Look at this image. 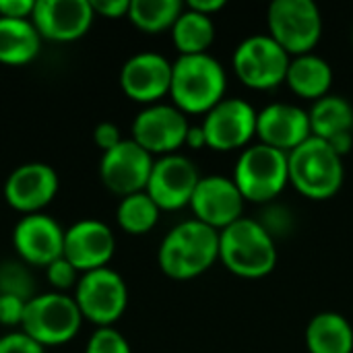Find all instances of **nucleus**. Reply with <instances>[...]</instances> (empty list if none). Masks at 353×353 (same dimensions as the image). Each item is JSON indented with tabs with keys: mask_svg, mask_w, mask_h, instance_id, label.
I'll return each mask as SVG.
<instances>
[{
	"mask_svg": "<svg viewBox=\"0 0 353 353\" xmlns=\"http://www.w3.org/2000/svg\"><path fill=\"white\" fill-rule=\"evenodd\" d=\"M217 261L219 232L199 219H186L172 228L157 250L159 269L174 281H190L207 273Z\"/></svg>",
	"mask_w": 353,
	"mask_h": 353,
	"instance_id": "nucleus-1",
	"label": "nucleus"
},
{
	"mask_svg": "<svg viewBox=\"0 0 353 353\" xmlns=\"http://www.w3.org/2000/svg\"><path fill=\"white\" fill-rule=\"evenodd\" d=\"M219 261L242 279H261L277 265V246L269 230L250 217H242L219 232Z\"/></svg>",
	"mask_w": 353,
	"mask_h": 353,
	"instance_id": "nucleus-2",
	"label": "nucleus"
},
{
	"mask_svg": "<svg viewBox=\"0 0 353 353\" xmlns=\"http://www.w3.org/2000/svg\"><path fill=\"white\" fill-rule=\"evenodd\" d=\"M228 77L223 66L209 54L178 56L172 62V103L188 114H207L225 99Z\"/></svg>",
	"mask_w": 353,
	"mask_h": 353,
	"instance_id": "nucleus-3",
	"label": "nucleus"
},
{
	"mask_svg": "<svg viewBox=\"0 0 353 353\" xmlns=\"http://www.w3.org/2000/svg\"><path fill=\"white\" fill-rule=\"evenodd\" d=\"M288 170L290 184L310 201H327L335 196L345 178L343 155L316 137H310L288 153Z\"/></svg>",
	"mask_w": 353,
	"mask_h": 353,
	"instance_id": "nucleus-4",
	"label": "nucleus"
},
{
	"mask_svg": "<svg viewBox=\"0 0 353 353\" xmlns=\"http://www.w3.org/2000/svg\"><path fill=\"white\" fill-rule=\"evenodd\" d=\"M83 321L72 296L48 292L37 294L27 302L21 331L48 350L70 343L79 335Z\"/></svg>",
	"mask_w": 353,
	"mask_h": 353,
	"instance_id": "nucleus-5",
	"label": "nucleus"
},
{
	"mask_svg": "<svg viewBox=\"0 0 353 353\" xmlns=\"http://www.w3.org/2000/svg\"><path fill=\"white\" fill-rule=\"evenodd\" d=\"M234 182L244 201L256 205L271 203L290 184L288 153L263 143L246 147L236 161Z\"/></svg>",
	"mask_w": 353,
	"mask_h": 353,
	"instance_id": "nucleus-6",
	"label": "nucleus"
},
{
	"mask_svg": "<svg viewBox=\"0 0 353 353\" xmlns=\"http://www.w3.org/2000/svg\"><path fill=\"white\" fill-rule=\"evenodd\" d=\"M269 35L294 58L312 54L323 37V14L312 0H275L267 10Z\"/></svg>",
	"mask_w": 353,
	"mask_h": 353,
	"instance_id": "nucleus-7",
	"label": "nucleus"
},
{
	"mask_svg": "<svg viewBox=\"0 0 353 353\" xmlns=\"http://www.w3.org/2000/svg\"><path fill=\"white\" fill-rule=\"evenodd\" d=\"M290 62L292 56L269 33L242 39L232 56L238 79L254 91H271L285 83Z\"/></svg>",
	"mask_w": 353,
	"mask_h": 353,
	"instance_id": "nucleus-8",
	"label": "nucleus"
},
{
	"mask_svg": "<svg viewBox=\"0 0 353 353\" xmlns=\"http://www.w3.org/2000/svg\"><path fill=\"white\" fill-rule=\"evenodd\" d=\"M74 302L85 321L97 329L114 327L128 306V288L122 275L110 267L83 273L74 288Z\"/></svg>",
	"mask_w": 353,
	"mask_h": 353,
	"instance_id": "nucleus-9",
	"label": "nucleus"
},
{
	"mask_svg": "<svg viewBox=\"0 0 353 353\" xmlns=\"http://www.w3.org/2000/svg\"><path fill=\"white\" fill-rule=\"evenodd\" d=\"M256 118L259 112L250 101L238 97L221 99L205 114L201 124L207 147L223 153L250 147V141L256 137Z\"/></svg>",
	"mask_w": 353,
	"mask_h": 353,
	"instance_id": "nucleus-10",
	"label": "nucleus"
},
{
	"mask_svg": "<svg viewBox=\"0 0 353 353\" xmlns=\"http://www.w3.org/2000/svg\"><path fill=\"white\" fill-rule=\"evenodd\" d=\"M188 118L174 103L145 105L132 120V141L151 155H172L186 145Z\"/></svg>",
	"mask_w": 353,
	"mask_h": 353,
	"instance_id": "nucleus-11",
	"label": "nucleus"
},
{
	"mask_svg": "<svg viewBox=\"0 0 353 353\" xmlns=\"http://www.w3.org/2000/svg\"><path fill=\"white\" fill-rule=\"evenodd\" d=\"M60 190L58 172L43 161H29L14 168L4 180L2 196L6 205L23 215L43 213Z\"/></svg>",
	"mask_w": 353,
	"mask_h": 353,
	"instance_id": "nucleus-12",
	"label": "nucleus"
},
{
	"mask_svg": "<svg viewBox=\"0 0 353 353\" xmlns=\"http://www.w3.org/2000/svg\"><path fill=\"white\" fill-rule=\"evenodd\" d=\"M199 180L196 165L188 157L172 153L155 159L145 192L161 211H178L190 207Z\"/></svg>",
	"mask_w": 353,
	"mask_h": 353,
	"instance_id": "nucleus-13",
	"label": "nucleus"
},
{
	"mask_svg": "<svg viewBox=\"0 0 353 353\" xmlns=\"http://www.w3.org/2000/svg\"><path fill=\"white\" fill-rule=\"evenodd\" d=\"M153 163L155 159L151 153H147L132 139H124L120 145L101 155L99 178L110 192L124 199L128 194L145 192Z\"/></svg>",
	"mask_w": 353,
	"mask_h": 353,
	"instance_id": "nucleus-14",
	"label": "nucleus"
},
{
	"mask_svg": "<svg viewBox=\"0 0 353 353\" xmlns=\"http://www.w3.org/2000/svg\"><path fill=\"white\" fill-rule=\"evenodd\" d=\"M95 10L91 0H35L31 23L41 39L68 43L91 29Z\"/></svg>",
	"mask_w": 353,
	"mask_h": 353,
	"instance_id": "nucleus-15",
	"label": "nucleus"
},
{
	"mask_svg": "<svg viewBox=\"0 0 353 353\" xmlns=\"http://www.w3.org/2000/svg\"><path fill=\"white\" fill-rule=\"evenodd\" d=\"M12 246L27 267H48L64 252V228L46 213L23 215L12 228Z\"/></svg>",
	"mask_w": 353,
	"mask_h": 353,
	"instance_id": "nucleus-16",
	"label": "nucleus"
},
{
	"mask_svg": "<svg viewBox=\"0 0 353 353\" xmlns=\"http://www.w3.org/2000/svg\"><path fill=\"white\" fill-rule=\"evenodd\" d=\"M116 252L112 228L99 219H81L64 230L62 256L83 275L110 265Z\"/></svg>",
	"mask_w": 353,
	"mask_h": 353,
	"instance_id": "nucleus-17",
	"label": "nucleus"
},
{
	"mask_svg": "<svg viewBox=\"0 0 353 353\" xmlns=\"http://www.w3.org/2000/svg\"><path fill=\"white\" fill-rule=\"evenodd\" d=\"M124 95L137 103L153 105L170 95L172 62L157 52H139L130 56L120 70Z\"/></svg>",
	"mask_w": 353,
	"mask_h": 353,
	"instance_id": "nucleus-18",
	"label": "nucleus"
},
{
	"mask_svg": "<svg viewBox=\"0 0 353 353\" xmlns=\"http://www.w3.org/2000/svg\"><path fill=\"white\" fill-rule=\"evenodd\" d=\"M244 203L246 201L238 190L234 178L205 176L196 184L190 209L194 213V219L221 232L242 219Z\"/></svg>",
	"mask_w": 353,
	"mask_h": 353,
	"instance_id": "nucleus-19",
	"label": "nucleus"
},
{
	"mask_svg": "<svg viewBox=\"0 0 353 353\" xmlns=\"http://www.w3.org/2000/svg\"><path fill=\"white\" fill-rule=\"evenodd\" d=\"M256 137L263 145L292 153L312 137L308 112L294 103H271L259 112Z\"/></svg>",
	"mask_w": 353,
	"mask_h": 353,
	"instance_id": "nucleus-20",
	"label": "nucleus"
},
{
	"mask_svg": "<svg viewBox=\"0 0 353 353\" xmlns=\"http://www.w3.org/2000/svg\"><path fill=\"white\" fill-rule=\"evenodd\" d=\"M310 132L327 141L339 155H345L353 143V103L341 95H325L308 112Z\"/></svg>",
	"mask_w": 353,
	"mask_h": 353,
	"instance_id": "nucleus-21",
	"label": "nucleus"
},
{
	"mask_svg": "<svg viewBox=\"0 0 353 353\" xmlns=\"http://www.w3.org/2000/svg\"><path fill=\"white\" fill-rule=\"evenodd\" d=\"M285 83L298 97L319 101L329 95V89L333 85V68L325 58L316 54L294 56L288 68Z\"/></svg>",
	"mask_w": 353,
	"mask_h": 353,
	"instance_id": "nucleus-22",
	"label": "nucleus"
},
{
	"mask_svg": "<svg viewBox=\"0 0 353 353\" xmlns=\"http://www.w3.org/2000/svg\"><path fill=\"white\" fill-rule=\"evenodd\" d=\"M41 41L31 19L0 17V64L25 66L33 62L41 50Z\"/></svg>",
	"mask_w": 353,
	"mask_h": 353,
	"instance_id": "nucleus-23",
	"label": "nucleus"
},
{
	"mask_svg": "<svg viewBox=\"0 0 353 353\" xmlns=\"http://www.w3.org/2000/svg\"><path fill=\"white\" fill-rule=\"evenodd\" d=\"M304 339L310 353H353L352 323L339 312H321L312 316Z\"/></svg>",
	"mask_w": 353,
	"mask_h": 353,
	"instance_id": "nucleus-24",
	"label": "nucleus"
},
{
	"mask_svg": "<svg viewBox=\"0 0 353 353\" xmlns=\"http://www.w3.org/2000/svg\"><path fill=\"white\" fill-rule=\"evenodd\" d=\"M215 39L213 17L201 14L188 6H184L182 14L172 27V41L180 56H196L207 54Z\"/></svg>",
	"mask_w": 353,
	"mask_h": 353,
	"instance_id": "nucleus-25",
	"label": "nucleus"
},
{
	"mask_svg": "<svg viewBox=\"0 0 353 353\" xmlns=\"http://www.w3.org/2000/svg\"><path fill=\"white\" fill-rule=\"evenodd\" d=\"M184 6L180 0H130L128 19L143 33L155 35L168 29L172 31Z\"/></svg>",
	"mask_w": 353,
	"mask_h": 353,
	"instance_id": "nucleus-26",
	"label": "nucleus"
},
{
	"mask_svg": "<svg viewBox=\"0 0 353 353\" xmlns=\"http://www.w3.org/2000/svg\"><path fill=\"white\" fill-rule=\"evenodd\" d=\"M161 209L153 203L147 192H137L120 199L116 209V221L122 232L130 236H145L149 234L159 221Z\"/></svg>",
	"mask_w": 353,
	"mask_h": 353,
	"instance_id": "nucleus-27",
	"label": "nucleus"
},
{
	"mask_svg": "<svg viewBox=\"0 0 353 353\" xmlns=\"http://www.w3.org/2000/svg\"><path fill=\"white\" fill-rule=\"evenodd\" d=\"M33 277L25 263L21 261H4L0 265V294L17 296L21 300H31L35 294Z\"/></svg>",
	"mask_w": 353,
	"mask_h": 353,
	"instance_id": "nucleus-28",
	"label": "nucleus"
},
{
	"mask_svg": "<svg viewBox=\"0 0 353 353\" xmlns=\"http://www.w3.org/2000/svg\"><path fill=\"white\" fill-rule=\"evenodd\" d=\"M85 353H132L128 339L114 327H101L87 339Z\"/></svg>",
	"mask_w": 353,
	"mask_h": 353,
	"instance_id": "nucleus-29",
	"label": "nucleus"
},
{
	"mask_svg": "<svg viewBox=\"0 0 353 353\" xmlns=\"http://www.w3.org/2000/svg\"><path fill=\"white\" fill-rule=\"evenodd\" d=\"M79 275L81 273L64 256L56 259L54 263H50L46 267V279H48V283L54 288V292H60V294H66L70 288H77V283L81 279Z\"/></svg>",
	"mask_w": 353,
	"mask_h": 353,
	"instance_id": "nucleus-30",
	"label": "nucleus"
},
{
	"mask_svg": "<svg viewBox=\"0 0 353 353\" xmlns=\"http://www.w3.org/2000/svg\"><path fill=\"white\" fill-rule=\"evenodd\" d=\"M27 300H21L17 296L0 294V325L2 327H19L23 325Z\"/></svg>",
	"mask_w": 353,
	"mask_h": 353,
	"instance_id": "nucleus-31",
	"label": "nucleus"
},
{
	"mask_svg": "<svg viewBox=\"0 0 353 353\" xmlns=\"http://www.w3.org/2000/svg\"><path fill=\"white\" fill-rule=\"evenodd\" d=\"M0 353H46V350L23 331H12L0 337Z\"/></svg>",
	"mask_w": 353,
	"mask_h": 353,
	"instance_id": "nucleus-32",
	"label": "nucleus"
},
{
	"mask_svg": "<svg viewBox=\"0 0 353 353\" xmlns=\"http://www.w3.org/2000/svg\"><path fill=\"white\" fill-rule=\"evenodd\" d=\"M124 139L120 134V128L114 124V122H99L95 128H93V143L105 153L110 149H114L116 145H120Z\"/></svg>",
	"mask_w": 353,
	"mask_h": 353,
	"instance_id": "nucleus-33",
	"label": "nucleus"
},
{
	"mask_svg": "<svg viewBox=\"0 0 353 353\" xmlns=\"http://www.w3.org/2000/svg\"><path fill=\"white\" fill-rule=\"evenodd\" d=\"M95 17L103 19H122L128 17L130 0H91Z\"/></svg>",
	"mask_w": 353,
	"mask_h": 353,
	"instance_id": "nucleus-34",
	"label": "nucleus"
},
{
	"mask_svg": "<svg viewBox=\"0 0 353 353\" xmlns=\"http://www.w3.org/2000/svg\"><path fill=\"white\" fill-rule=\"evenodd\" d=\"M35 0H0V17L4 19H31Z\"/></svg>",
	"mask_w": 353,
	"mask_h": 353,
	"instance_id": "nucleus-35",
	"label": "nucleus"
},
{
	"mask_svg": "<svg viewBox=\"0 0 353 353\" xmlns=\"http://www.w3.org/2000/svg\"><path fill=\"white\" fill-rule=\"evenodd\" d=\"M186 6L192 8V10H196V12H201V14L213 17L215 12L223 10L225 2H223V0H190Z\"/></svg>",
	"mask_w": 353,
	"mask_h": 353,
	"instance_id": "nucleus-36",
	"label": "nucleus"
},
{
	"mask_svg": "<svg viewBox=\"0 0 353 353\" xmlns=\"http://www.w3.org/2000/svg\"><path fill=\"white\" fill-rule=\"evenodd\" d=\"M186 147H190V149H203V147H207V139H205L203 126H190L188 128Z\"/></svg>",
	"mask_w": 353,
	"mask_h": 353,
	"instance_id": "nucleus-37",
	"label": "nucleus"
}]
</instances>
